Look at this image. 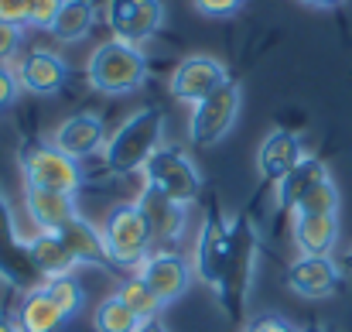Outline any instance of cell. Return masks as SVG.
<instances>
[{"mask_svg":"<svg viewBox=\"0 0 352 332\" xmlns=\"http://www.w3.org/2000/svg\"><path fill=\"white\" fill-rule=\"evenodd\" d=\"M24 203H28L31 220L38 222V229H48V233H58V229H65L72 220H79V209H76V196H72V192L28 189V192H24Z\"/></svg>","mask_w":352,"mask_h":332,"instance_id":"e0dca14e","label":"cell"},{"mask_svg":"<svg viewBox=\"0 0 352 332\" xmlns=\"http://www.w3.org/2000/svg\"><path fill=\"white\" fill-rule=\"evenodd\" d=\"M107 141H110V134H107V123L100 113H72L69 120L58 123L52 144L58 151H65L69 158L82 161V158H93L96 151H103Z\"/></svg>","mask_w":352,"mask_h":332,"instance_id":"7c38bea8","label":"cell"},{"mask_svg":"<svg viewBox=\"0 0 352 332\" xmlns=\"http://www.w3.org/2000/svg\"><path fill=\"white\" fill-rule=\"evenodd\" d=\"M28 250H31V260H34L41 278H62V274H72V267H79V260L72 257L69 243L58 233L38 229L28 240Z\"/></svg>","mask_w":352,"mask_h":332,"instance_id":"ac0fdd59","label":"cell"},{"mask_svg":"<svg viewBox=\"0 0 352 332\" xmlns=\"http://www.w3.org/2000/svg\"><path fill=\"white\" fill-rule=\"evenodd\" d=\"M161 137H164V113L157 107H144V110L130 113L110 134L103 147V161L117 175L140 172L151 161V154L161 147Z\"/></svg>","mask_w":352,"mask_h":332,"instance_id":"7a4b0ae2","label":"cell"},{"mask_svg":"<svg viewBox=\"0 0 352 332\" xmlns=\"http://www.w3.org/2000/svg\"><path fill=\"white\" fill-rule=\"evenodd\" d=\"M140 175H144V192L161 196L175 206H192L202 192V175L195 161L175 144H161L151 154V161L140 168Z\"/></svg>","mask_w":352,"mask_h":332,"instance_id":"277c9868","label":"cell"},{"mask_svg":"<svg viewBox=\"0 0 352 332\" xmlns=\"http://www.w3.org/2000/svg\"><path fill=\"white\" fill-rule=\"evenodd\" d=\"M342 281V267L332 257H298L287 267V288L301 298H329Z\"/></svg>","mask_w":352,"mask_h":332,"instance_id":"9a60e30c","label":"cell"},{"mask_svg":"<svg viewBox=\"0 0 352 332\" xmlns=\"http://www.w3.org/2000/svg\"><path fill=\"white\" fill-rule=\"evenodd\" d=\"M21 96V79H17V69L10 65H0V110H10Z\"/></svg>","mask_w":352,"mask_h":332,"instance_id":"f546056e","label":"cell"},{"mask_svg":"<svg viewBox=\"0 0 352 332\" xmlns=\"http://www.w3.org/2000/svg\"><path fill=\"white\" fill-rule=\"evenodd\" d=\"M103 17L113 38L144 45L164 28V3L161 0H107Z\"/></svg>","mask_w":352,"mask_h":332,"instance_id":"30bf717a","label":"cell"},{"mask_svg":"<svg viewBox=\"0 0 352 332\" xmlns=\"http://www.w3.org/2000/svg\"><path fill=\"white\" fill-rule=\"evenodd\" d=\"M21 41H24V24H7V21H0V65H7V62L17 55Z\"/></svg>","mask_w":352,"mask_h":332,"instance_id":"f1b7e54d","label":"cell"},{"mask_svg":"<svg viewBox=\"0 0 352 332\" xmlns=\"http://www.w3.org/2000/svg\"><path fill=\"white\" fill-rule=\"evenodd\" d=\"M246 332H301L298 326H291L287 319H280V315H256Z\"/></svg>","mask_w":352,"mask_h":332,"instance_id":"1f68e13d","label":"cell"},{"mask_svg":"<svg viewBox=\"0 0 352 332\" xmlns=\"http://www.w3.org/2000/svg\"><path fill=\"white\" fill-rule=\"evenodd\" d=\"M243 107V90L239 83L230 79L223 83L216 93H209L206 100H199L192 107V120H188V137L195 147H216L230 130H233L236 116Z\"/></svg>","mask_w":352,"mask_h":332,"instance_id":"52a82bcc","label":"cell"},{"mask_svg":"<svg viewBox=\"0 0 352 332\" xmlns=\"http://www.w3.org/2000/svg\"><path fill=\"white\" fill-rule=\"evenodd\" d=\"M0 281H7L17 291H31L45 281L31 260L28 240H21V233H17V222H14V213H10L3 192H0Z\"/></svg>","mask_w":352,"mask_h":332,"instance_id":"ba28073f","label":"cell"},{"mask_svg":"<svg viewBox=\"0 0 352 332\" xmlns=\"http://www.w3.org/2000/svg\"><path fill=\"white\" fill-rule=\"evenodd\" d=\"M301 3H308V7H318V10H336V7H342L346 0H301Z\"/></svg>","mask_w":352,"mask_h":332,"instance_id":"836d02e7","label":"cell"},{"mask_svg":"<svg viewBox=\"0 0 352 332\" xmlns=\"http://www.w3.org/2000/svg\"><path fill=\"white\" fill-rule=\"evenodd\" d=\"M62 3H65V0H31V3H28V24L38 28V31H52V24H55Z\"/></svg>","mask_w":352,"mask_h":332,"instance_id":"83f0119b","label":"cell"},{"mask_svg":"<svg viewBox=\"0 0 352 332\" xmlns=\"http://www.w3.org/2000/svg\"><path fill=\"white\" fill-rule=\"evenodd\" d=\"M256 247H260V233L253 220L243 213L230 220V247L226 257L219 264L212 295L219 302V309L233 319L243 322L246 315V302H250V288H253V267H256Z\"/></svg>","mask_w":352,"mask_h":332,"instance_id":"6da1fadb","label":"cell"},{"mask_svg":"<svg viewBox=\"0 0 352 332\" xmlns=\"http://www.w3.org/2000/svg\"><path fill=\"white\" fill-rule=\"evenodd\" d=\"M93 326H96V332H137L140 329V319L120 302L117 295H110V298H103L96 305Z\"/></svg>","mask_w":352,"mask_h":332,"instance_id":"d4e9b609","label":"cell"},{"mask_svg":"<svg viewBox=\"0 0 352 332\" xmlns=\"http://www.w3.org/2000/svg\"><path fill=\"white\" fill-rule=\"evenodd\" d=\"M28 3L31 0H0V21H7V24H28Z\"/></svg>","mask_w":352,"mask_h":332,"instance_id":"d6a6232c","label":"cell"},{"mask_svg":"<svg viewBox=\"0 0 352 332\" xmlns=\"http://www.w3.org/2000/svg\"><path fill=\"white\" fill-rule=\"evenodd\" d=\"M103 243H107L110 264H117V267H137L151 253V243H154V229H151V220H147L144 206L140 203H123V206H117L110 213V220H107Z\"/></svg>","mask_w":352,"mask_h":332,"instance_id":"8992f818","label":"cell"},{"mask_svg":"<svg viewBox=\"0 0 352 332\" xmlns=\"http://www.w3.org/2000/svg\"><path fill=\"white\" fill-rule=\"evenodd\" d=\"M17 79H21V90H28L34 96H55L69 83V65L58 52L31 48L17 62Z\"/></svg>","mask_w":352,"mask_h":332,"instance_id":"4fadbf2b","label":"cell"},{"mask_svg":"<svg viewBox=\"0 0 352 332\" xmlns=\"http://www.w3.org/2000/svg\"><path fill=\"white\" fill-rule=\"evenodd\" d=\"M93 24H96V3L93 0H65L55 24H52V34L65 45H76L93 31Z\"/></svg>","mask_w":352,"mask_h":332,"instance_id":"7402d4cb","label":"cell"},{"mask_svg":"<svg viewBox=\"0 0 352 332\" xmlns=\"http://www.w3.org/2000/svg\"><path fill=\"white\" fill-rule=\"evenodd\" d=\"M325 178H332L329 168H325V161L305 154V158L294 165V172L277 182V206H280L284 213H294V206H298L318 182H325Z\"/></svg>","mask_w":352,"mask_h":332,"instance_id":"d6986e66","label":"cell"},{"mask_svg":"<svg viewBox=\"0 0 352 332\" xmlns=\"http://www.w3.org/2000/svg\"><path fill=\"white\" fill-rule=\"evenodd\" d=\"M137 203L144 206L154 236L175 240V236L182 233V226H185V206H175V203H168V199H161V196H151V192H144Z\"/></svg>","mask_w":352,"mask_h":332,"instance_id":"603a6c76","label":"cell"},{"mask_svg":"<svg viewBox=\"0 0 352 332\" xmlns=\"http://www.w3.org/2000/svg\"><path fill=\"white\" fill-rule=\"evenodd\" d=\"M0 332H21L17 319H10V315H3V312H0Z\"/></svg>","mask_w":352,"mask_h":332,"instance_id":"d590c367","label":"cell"},{"mask_svg":"<svg viewBox=\"0 0 352 332\" xmlns=\"http://www.w3.org/2000/svg\"><path fill=\"white\" fill-rule=\"evenodd\" d=\"M58 236L69 243V250H72V257H76L79 264L113 267V264H110V253H107V243H103V233H100L93 222H86L82 216L72 220L65 229H58Z\"/></svg>","mask_w":352,"mask_h":332,"instance_id":"ffe728a7","label":"cell"},{"mask_svg":"<svg viewBox=\"0 0 352 332\" xmlns=\"http://www.w3.org/2000/svg\"><path fill=\"white\" fill-rule=\"evenodd\" d=\"M17 165L28 189H52V192H72L82 185V168L76 158L58 151L55 144H21Z\"/></svg>","mask_w":352,"mask_h":332,"instance_id":"5b68a950","label":"cell"},{"mask_svg":"<svg viewBox=\"0 0 352 332\" xmlns=\"http://www.w3.org/2000/svg\"><path fill=\"white\" fill-rule=\"evenodd\" d=\"M342 267H346V271H352V250H349V253H346V260H342Z\"/></svg>","mask_w":352,"mask_h":332,"instance_id":"8d00e7d4","label":"cell"},{"mask_svg":"<svg viewBox=\"0 0 352 332\" xmlns=\"http://www.w3.org/2000/svg\"><path fill=\"white\" fill-rule=\"evenodd\" d=\"M65 322H69V319H65L62 309L41 291V284L31 288V291H24V302H21V309H17V326H21V332H58Z\"/></svg>","mask_w":352,"mask_h":332,"instance_id":"44dd1931","label":"cell"},{"mask_svg":"<svg viewBox=\"0 0 352 332\" xmlns=\"http://www.w3.org/2000/svg\"><path fill=\"white\" fill-rule=\"evenodd\" d=\"M223 83H230V72H226V65L219 59H212V55H188L171 72V96L195 107L199 100L216 93Z\"/></svg>","mask_w":352,"mask_h":332,"instance_id":"8fae6325","label":"cell"},{"mask_svg":"<svg viewBox=\"0 0 352 332\" xmlns=\"http://www.w3.org/2000/svg\"><path fill=\"white\" fill-rule=\"evenodd\" d=\"M41 291H45L58 309H62V315H65V319H72V315L82 309V298H86V295H82V284H79L72 274L45 278V281H41Z\"/></svg>","mask_w":352,"mask_h":332,"instance_id":"484cf974","label":"cell"},{"mask_svg":"<svg viewBox=\"0 0 352 332\" xmlns=\"http://www.w3.org/2000/svg\"><path fill=\"white\" fill-rule=\"evenodd\" d=\"M294 213H339V189H336V182H332V178L318 182V185L294 206ZM294 213H291V216H294Z\"/></svg>","mask_w":352,"mask_h":332,"instance_id":"4316f807","label":"cell"},{"mask_svg":"<svg viewBox=\"0 0 352 332\" xmlns=\"http://www.w3.org/2000/svg\"><path fill=\"white\" fill-rule=\"evenodd\" d=\"M86 79L103 96H126V93L144 86V79H147V55L140 52V45L110 38V41H103L89 55Z\"/></svg>","mask_w":352,"mask_h":332,"instance_id":"3957f363","label":"cell"},{"mask_svg":"<svg viewBox=\"0 0 352 332\" xmlns=\"http://www.w3.org/2000/svg\"><path fill=\"white\" fill-rule=\"evenodd\" d=\"M195 3V10L199 14H206V17H236L239 10H243V3L246 0H192Z\"/></svg>","mask_w":352,"mask_h":332,"instance_id":"4dcf8cb0","label":"cell"},{"mask_svg":"<svg viewBox=\"0 0 352 332\" xmlns=\"http://www.w3.org/2000/svg\"><path fill=\"white\" fill-rule=\"evenodd\" d=\"M192 264L175 250H151L137 264V278L157 295L161 305H175L192 288Z\"/></svg>","mask_w":352,"mask_h":332,"instance_id":"9c48e42d","label":"cell"},{"mask_svg":"<svg viewBox=\"0 0 352 332\" xmlns=\"http://www.w3.org/2000/svg\"><path fill=\"white\" fill-rule=\"evenodd\" d=\"M291 229L305 257H332L339 243V213H294Z\"/></svg>","mask_w":352,"mask_h":332,"instance_id":"2e32d148","label":"cell"},{"mask_svg":"<svg viewBox=\"0 0 352 332\" xmlns=\"http://www.w3.org/2000/svg\"><path fill=\"white\" fill-rule=\"evenodd\" d=\"M117 298L126 305V309H130V312H133V315H137V319H140V322L157 319V312L164 309V305L157 302V295H154V291H151V288H147V284H144L137 274H133V278H126V281L120 284Z\"/></svg>","mask_w":352,"mask_h":332,"instance_id":"cb8c5ba5","label":"cell"},{"mask_svg":"<svg viewBox=\"0 0 352 332\" xmlns=\"http://www.w3.org/2000/svg\"><path fill=\"white\" fill-rule=\"evenodd\" d=\"M137 332H168V326H164L161 319H147V322H140Z\"/></svg>","mask_w":352,"mask_h":332,"instance_id":"e575fe53","label":"cell"},{"mask_svg":"<svg viewBox=\"0 0 352 332\" xmlns=\"http://www.w3.org/2000/svg\"><path fill=\"white\" fill-rule=\"evenodd\" d=\"M301 332H325L322 326H308V329H301Z\"/></svg>","mask_w":352,"mask_h":332,"instance_id":"74e56055","label":"cell"},{"mask_svg":"<svg viewBox=\"0 0 352 332\" xmlns=\"http://www.w3.org/2000/svg\"><path fill=\"white\" fill-rule=\"evenodd\" d=\"M301 158H305L301 137H298L294 130L277 127V130H270V134L260 141V147H256V172H260L263 182L277 185L284 175L294 172V165H298Z\"/></svg>","mask_w":352,"mask_h":332,"instance_id":"5bb4252c","label":"cell"}]
</instances>
